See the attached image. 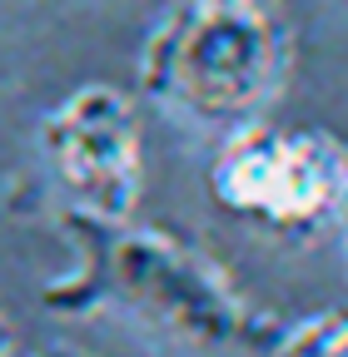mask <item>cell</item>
Masks as SVG:
<instances>
[{
    "mask_svg": "<svg viewBox=\"0 0 348 357\" xmlns=\"http://www.w3.org/2000/svg\"><path fill=\"white\" fill-rule=\"evenodd\" d=\"M65 243L75 268L45 293L50 312H129L150 333L184 342L199 352H269L274 312H259L219 263L169 229H135V218L65 213Z\"/></svg>",
    "mask_w": 348,
    "mask_h": 357,
    "instance_id": "6da1fadb",
    "label": "cell"
},
{
    "mask_svg": "<svg viewBox=\"0 0 348 357\" xmlns=\"http://www.w3.org/2000/svg\"><path fill=\"white\" fill-rule=\"evenodd\" d=\"M140 84L164 109L229 134L274 105L284 40L254 0H189L145 40Z\"/></svg>",
    "mask_w": 348,
    "mask_h": 357,
    "instance_id": "7a4b0ae2",
    "label": "cell"
},
{
    "mask_svg": "<svg viewBox=\"0 0 348 357\" xmlns=\"http://www.w3.org/2000/svg\"><path fill=\"white\" fill-rule=\"evenodd\" d=\"M209 194L224 213L284 238H324L348 208V159L324 129L254 119L224 134L209 164Z\"/></svg>",
    "mask_w": 348,
    "mask_h": 357,
    "instance_id": "3957f363",
    "label": "cell"
},
{
    "mask_svg": "<svg viewBox=\"0 0 348 357\" xmlns=\"http://www.w3.org/2000/svg\"><path fill=\"white\" fill-rule=\"evenodd\" d=\"M40 154L70 208L95 218H135L145 194L140 119L124 89L80 84L40 119Z\"/></svg>",
    "mask_w": 348,
    "mask_h": 357,
    "instance_id": "277c9868",
    "label": "cell"
},
{
    "mask_svg": "<svg viewBox=\"0 0 348 357\" xmlns=\"http://www.w3.org/2000/svg\"><path fill=\"white\" fill-rule=\"evenodd\" d=\"M343 352H348V323L338 307L279 328L274 347H269V357H343Z\"/></svg>",
    "mask_w": 348,
    "mask_h": 357,
    "instance_id": "5b68a950",
    "label": "cell"
},
{
    "mask_svg": "<svg viewBox=\"0 0 348 357\" xmlns=\"http://www.w3.org/2000/svg\"><path fill=\"white\" fill-rule=\"evenodd\" d=\"M10 342H15V333H10V318L0 312V352H10Z\"/></svg>",
    "mask_w": 348,
    "mask_h": 357,
    "instance_id": "8992f818",
    "label": "cell"
}]
</instances>
